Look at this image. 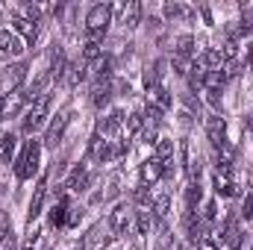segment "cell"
Here are the masks:
<instances>
[{
  "label": "cell",
  "instance_id": "obj_1",
  "mask_svg": "<svg viewBox=\"0 0 253 250\" xmlns=\"http://www.w3.org/2000/svg\"><path fill=\"white\" fill-rule=\"evenodd\" d=\"M109 24H112V6H109V3L91 6L88 15H85V36H88V42L103 39L106 30H109Z\"/></svg>",
  "mask_w": 253,
  "mask_h": 250
},
{
  "label": "cell",
  "instance_id": "obj_2",
  "mask_svg": "<svg viewBox=\"0 0 253 250\" xmlns=\"http://www.w3.org/2000/svg\"><path fill=\"white\" fill-rule=\"evenodd\" d=\"M39 159H42V141H27L21 156L15 159V177L18 180H33V174L39 171Z\"/></svg>",
  "mask_w": 253,
  "mask_h": 250
},
{
  "label": "cell",
  "instance_id": "obj_3",
  "mask_svg": "<svg viewBox=\"0 0 253 250\" xmlns=\"http://www.w3.org/2000/svg\"><path fill=\"white\" fill-rule=\"evenodd\" d=\"M47 112H50V94H42V97H36V100H33V106L27 109L24 121H21V126H24V132H27V135H33V132H36L39 126L44 124Z\"/></svg>",
  "mask_w": 253,
  "mask_h": 250
},
{
  "label": "cell",
  "instance_id": "obj_4",
  "mask_svg": "<svg viewBox=\"0 0 253 250\" xmlns=\"http://www.w3.org/2000/svg\"><path fill=\"white\" fill-rule=\"evenodd\" d=\"M71 124V112H59L53 121H50V126H47V132H44V141L42 144H47V147H56L59 141H62L65 135V126Z\"/></svg>",
  "mask_w": 253,
  "mask_h": 250
},
{
  "label": "cell",
  "instance_id": "obj_5",
  "mask_svg": "<svg viewBox=\"0 0 253 250\" xmlns=\"http://www.w3.org/2000/svg\"><path fill=\"white\" fill-rule=\"evenodd\" d=\"M121 124H124V112H112L97 121V135H103L106 141H115V135L121 132Z\"/></svg>",
  "mask_w": 253,
  "mask_h": 250
},
{
  "label": "cell",
  "instance_id": "obj_6",
  "mask_svg": "<svg viewBox=\"0 0 253 250\" xmlns=\"http://www.w3.org/2000/svg\"><path fill=\"white\" fill-rule=\"evenodd\" d=\"M12 24H15V33L27 42V44H33L36 39H39V24L36 21H30V18H21V15H15L12 18Z\"/></svg>",
  "mask_w": 253,
  "mask_h": 250
},
{
  "label": "cell",
  "instance_id": "obj_7",
  "mask_svg": "<svg viewBox=\"0 0 253 250\" xmlns=\"http://www.w3.org/2000/svg\"><path fill=\"white\" fill-rule=\"evenodd\" d=\"M0 53H3V56H21V53H24V42H21L15 33L0 30Z\"/></svg>",
  "mask_w": 253,
  "mask_h": 250
},
{
  "label": "cell",
  "instance_id": "obj_8",
  "mask_svg": "<svg viewBox=\"0 0 253 250\" xmlns=\"http://www.w3.org/2000/svg\"><path fill=\"white\" fill-rule=\"evenodd\" d=\"M206 135H209L212 144L227 141V121H224L221 115H209V118H206Z\"/></svg>",
  "mask_w": 253,
  "mask_h": 250
},
{
  "label": "cell",
  "instance_id": "obj_9",
  "mask_svg": "<svg viewBox=\"0 0 253 250\" xmlns=\"http://www.w3.org/2000/svg\"><path fill=\"white\" fill-rule=\"evenodd\" d=\"M112 12L121 15V24H124V27H135L138 18H141V3H138V0H129L124 6H112Z\"/></svg>",
  "mask_w": 253,
  "mask_h": 250
},
{
  "label": "cell",
  "instance_id": "obj_10",
  "mask_svg": "<svg viewBox=\"0 0 253 250\" xmlns=\"http://www.w3.org/2000/svg\"><path fill=\"white\" fill-rule=\"evenodd\" d=\"M68 215H71V200L68 197H59L50 209V224L53 227H68Z\"/></svg>",
  "mask_w": 253,
  "mask_h": 250
},
{
  "label": "cell",
  "instance_id": "obj_11",
  "mask_svg": "<svg viewBox=\"0 0 253 250\" xmlns=\"http://www.w3.org/2000/svg\"><path fill=\"white\" fill-rule=\"evenodd\" d=\"M27 71H30V68H27L24 62H15V65H9V68H6V74H3V80H6V85H9V88H21V83L27 80Z\"/></svg>",
  "mask_w": 253,
  "mask_h": 250
},
{
  "label": "cell",
  "instance_id": "obj_12",
  "mask_svg": "<svg viewBox=\"0 0 253 250\" xmlns=\"http://www.w3.org/2000/svg\"><path fill=\"white\" fill-rule=\"evenodd\" d=\"M186 227H189V242L191 245H200V242L206 239V221H203V218H194V212H189Z\"/></svg>",
  "mask_w": 253,
  "mask_h": 250
},
{
  "label": "cell",
  "instance_id": "obj_13",
  "mask_svg": "<svg viewBox=\"0 0 253 250\" xmlns=\"http://www.w3.org/2000/svg\"><path fill=\"white\" fill-rule=\"evenodd\" d=\"M147 94H150V103L159 106V109H171V103H174V100H171V91H168L162 83L153 85V88H147Z\"/></svg>",
  "mask_w": 253,
  "mask_h": 250
},
{
  "label": "cell",
  "instance_id": "obj_14",
  "mask_svg": "<svg viewBox=\"0 0 253 250\" xmlns=\"http://www.w3.org/2000/svg\"><path fill=\"white\" fill-rule=\"evenodd\" d=\"M141 186H153L159 177H162V162H156V159H150V162H144L141 165Z\"/></svg>",
  "mask_w": 253,
  "mask_h": 250
},
{
  "label": "cell",
  "instance_id": "obj_15",
  "mask_svg": "<svg viewBox=\"0 0 253 250\" xmlns=\"http://www.w3.org/2000/svg\"><path fill=\"white\" fill-rule=\"evenodd\" d=\"M109 224H112V230L118 233V236H124L126 227H129V212H126V206H115V212H112V218H109Z\"/></svg>",
  "mask_w": 253,
  "mask_h": 250
},
{
  "label": "cell",
  "instance_id": "obj_16",
  "mask_svg": "<svg viewBox=\"0 0 253 250\" xmlns=\"http://www.w3.org/2000/svg\"><path fill=\"white\" fill-rule=\"evenodd\" d=\"M44 191H47V180H42L39 186H36V194H33V200H30V224L42 215V203H44Z\"/></svg>",
  "mask_w": 253,
  "mask_h": 250
},
{
  "label": "cell",
  "instance_id": "obj_17",
  "mask_svg": "<svg viewBox=\"0 0 253 250\" xmlns=\"http://www.w3.org/2000/svg\"><path fill=\"white\" fill-rule=\"evenodd\" d=\"M153 159L162 162V165L171 162V159H174V141H171V138H159V141H156V150H153Z\"/></svg>",
  "mask_w": 253,
  "mask_h": 250
},
{
  "label": "cell",
  "instance_id": "obj_18",
  "mask_svg": "<svg viewBox=\"0 0 253 250\" xmlns=\"http://www.w3.org/2000/svg\"><path fill=\"white\" fill-rule=\"evenodd\" d=\"M91 100H94V106H106L112 100V83H94Z\"/></svg>",
  "mask_w": 253,
  "mask_h": 250
},
{
  "label": "cell",
  "instance_id": "obj_19",
  "mask_svg": "<svg viewBox=\"0 0 253 250\" xmlns=\"http://www.w3.org/2000/svg\"><path fill=\"white\" fill-rule=\"evenodd\" d=\"M103 59V47H100V42H85L83 44V62H100Z\"/></svg>",
  "mask_w": 253,
  "mask_h": 250
},
{
  "label": "cell",
  "instance_id": "obj_20",
  "mask_svg": "<svg viewBox=\"0 0 253 250\" xmlns=\"http://www.w3.org/2000/svg\"><path fill=\"white\" fill-rule=\"evenodd\" d=\"M88 174H85V168L80 165V168H74V174H71V180H68V186L65 188H71V191H83V188L88 186Z\"/></svg>",
  "mask_w": 253,
  "mask_h": 250
},
{
  "label": "cell",
  "instance_id": "obj_21",
  "mask_svg": "<svg viewBox=\"0 0 253 250\" xmlns=\"http://www.w3.org/2000/svg\"><path fill=\"white\" fill-rule=\"evenodd\" d=\"M203 200V188H200V180H191L189 188H186V206H189V212H194V206Z\"/></svg>",
  "mask_w": 253,
  "mask_h": 250
},
{
  "label": "cell",
  "instance_id": "obj_22",
  "mask_svg": "<svg viewBox=\"0 0 253 250\" xmlns=\"http://www.w3.org/2000/svg\"><path fill=\"white\" fill-rule=\"evenodd\" d=\"M135 227H138L141 236H150V230H153V215H150V209L135 212Z\"/></svg>",
  "mask_w": 253,
  "mask_h": 250
},
{
  "label": "cell",
  "instance_id": "obj_23",
  "mask_svg": "<svg viewBox=\"0 0 253 250\" xmlns=\"http://www.w3.org/2000/svg\"><path fill=\"white\" fill-rule=\"evenodd\" d=\"M162 68H165L162 59H159V62H153V65H147V71H144V85H147V88L159 85V74H162Z\"/></svg>",
  "mask_w": 253,
  "mask_h": 250
},
{
  "label": "cell",
  "instance_id": "obj_24",
  "mask_svg": "<svg viewBox=\"0 0 253 250\" xmlns=\"http://www.w3.org/2000/svg\"><path fill=\"white\" fill-rule=\"evenodd\" d=\"M12 153H15V135L0 132V159H3V162H9V159H12Z\"/></svg>",
  "mask_w": 253,
  "mask_h": 250
},
{
  "label": "cell",
  "instance_id": "obj_25",
  "mask_svg": "<svg viewBox=\"0 0 253 250\" xmlns=\"http://www.w3.org/2000/svg\"><path fill=\"white\" fill-rule=\"evenodd\" d=\"M144 121H147V129H159V124H162V109L153 106V103H147V109H144Z\"/></svg>",
  "mask_w": 253,
  "mask_h": 250
},
{
  "label": "cell",
  "instance_id": "obj_26",
  "mask_svg": "<svg viewBox=\"0 0 253 250\" xmlns=\"http://www.w3.org/2000/svg\"><path fill=\"white\" fill-rule=\"evenodd\" d=\"M85 62H77V65H68V83L71 85H77V83H83L85 80Z\"/></svg>",
  "mask_w": 253,
  "mask_h": 250
},
{
  "label": "cell",
  "instance_id": "obj_27",
  "mask_svg": "<svg viewBox=\"0 0 253 250\" xmlns=\"http://www.w3.org/2000/svg\"><path fill=\"white\" fill-rule=\"evenodd\" d=\"M168 209H171V197H168V194H159V197L153 200V215H156V218H165Z\"/></svg>",
  "mask_w": 253,
  "mask_h": 250
},
{
  "label": "cell",
  "instance_id": "obj_28",
  "mask_svg": "<svg viewBox=\"0 0 253 250\" xmlns=\"http://www.w3.org/2000/svg\"><path fill=\"white\" fill-rule=\"evenodd\" d=\"M183 15L191 18V9L180 6V3H165V18H171V21H174V18H183Z\"/></svg>",
  "mask_w": 253,
  "mask_h": 250
},
{
  "label": "cell",
  "instance_id": "obj_29",
  "mask_svg": "<svg viewBox=\"0 0 253 250\" xmlns=\"http://www.w3.org/2000/svg\"><path fill=\"white\" fill-rule=\"evenodd\" d=\"M24 100H27V94H12V97L6 100V109H3V115H15V112H21Z\"/></svg>",
  "mask_w": 253,
  "mask_h": 250
},
{
  "label": "cell",
  "instance_id": "obj_30",
  "mask_svg": "<svg viewBox=\"0 0 253 250\" xmlns=\"http://www.w3.org/2000/svg\"><path fill=\"white\" fill-rule=\"evenodd\" d=\"M224 242L230 245V250H239L242 248V230H239V227H230L227 236H224Z\"/></svg>",
  "mask_w": 253,
  "mask_h": 250
},
{
  "label": "cell",
  "instance_id": "obj_31",
  "mask_svg": "<svg viewBox=\"0 0 253 250\" xmlns=\"http://www.w3.org/2000/svg\"><path fill=\"white\" fill-rule=\"evenodd\" d=\"M141 124H144V115H141V112H132V115H129V121H126V126H124V132H126V135H132V132H138V129H141Z\"/></svg>",
  "mask_w": 253,
  "mask_h": 250
},
{
  "label": "cell",
  "instance_id": "obj_32",
  "mask_svg": "<svg viewBox=\"0 0 253 250\" xmlns=\"http://www.w3.org/2000/svg\"><path fill=\"white\" fill-rule=\"evenodd\" d=\"M191 44H194L191 36H180L177 39V56H191Z\"/></svg>",
  "mask_w": 253,
  "mask_h": 250
},
{
  "label": "cell",
  "instance_id": "obj_33",
  "mask_svg": "<svg viewBox=\"0 0 253 250\" xmlns=\"http://www.w3.org/2000/svg\"><path fill=\"white\" fill-rule=\"evenodd\" d=\"M135 203H138L141 209H150V206H153V197H150V191H147V186H141L138 191H135Z\"/></svg>",
  "mask_w": 253,
  "mask_h": 250
},
{
  "label": "cell",
  "instance_id": "obj_34",
  "mask_svg": "<svg viewBox=\"0 0 253 250\" xmlns=\"http://www.w3.org/2000/svg\"><path fill=\"white\" fill-rule=\"evenodd\" d=\"M236 30H239V33H251L253 30V9L245 6V12H242V24H239Z\"/></svg>",
  "mask_w": 253,
  "mask_h": 250
},
{
  "label": "cell",
  "instance_id": "obj_35",
  "mask_svg": "<svg viewBox=\"0 0 253 250\" xmlns=\"http://www.w3.org/2000/svg\"><path fill=\"white\" fill-rule=\"evenodd\" d=\"M203 94H206V103H209V106L218 112V109H221V91H215V88H206Z\"/></svg>",
  "mask_w": 253,
  "mask_h": 250
},
{
  "label": "cell",
  "instance_id": "obj_36",
  "mask_svg": "<svg viewBox=\"0 0 253 250\" xmlns=\"http://www.w3.org/2000/svg\"><path fill=\"white\" fill-rule=\"evenodd\" d=\"M12 236V221H9V215L6 212H0V242L3 239H9Z\"/></svg>",
  "mask_w": 253,
  "mask_h": 250
},
{
  "label": "cell",
  "instance_id": "obj_37",
  "mask_svg": "<svg viewBox=\"0 0 253 250\" xmlns=\"http://www.w3.org/2000/svg\"><path fill=\"white\" fill-rule=\"evenodd\" d=\"M242 215H245L248 221H253V191L245 197V209H242Z\"/></svg>",
  "mask_w": 253,
  "mask_h": 250
},
{
  "label": "cell",
  "instance_id": "obj_38",
  "mask_svg": "<svg viewBox=\"0 0 253 250\" xmlns=\"http://www.w3.org/2000/svg\"><path fill=\"white\" fill-rule=\"evenodd\" d=\"M200 250H218V242L215 239H203L200 242Z\"/></svg>",
  "mask_w": 253,
  "mask_h": 250
},
{
  "label": "cell",
  "instance_id": "obj_39",
  "mask_svg": "<svg viewBox=\"0 0 253 250\" xmlns=\"http://www.w3.org/2000/svg\"><path fill=\"white\" fill-rule=\"evenodd\" d=\"M245 129L253 132V112H251V115H245Z\"/></svg>",
  "mask_w": 253,
  "mask_h": 250
},
{
  "label": "cell",
  "instance_id": "obj_40",
  "mask_svg": "<svg viewBox=\"0 0 253 250\" xmlns=\"http://www.w3.org/2000/svg\"><path fill=\"white\" fill-rule=\"evenodd\" d=\"M3 109H6V97L0 94V115H3Z\"/></svg>",
  "mask_w": 253,
  "mask_h": 250
}]
</instances>
